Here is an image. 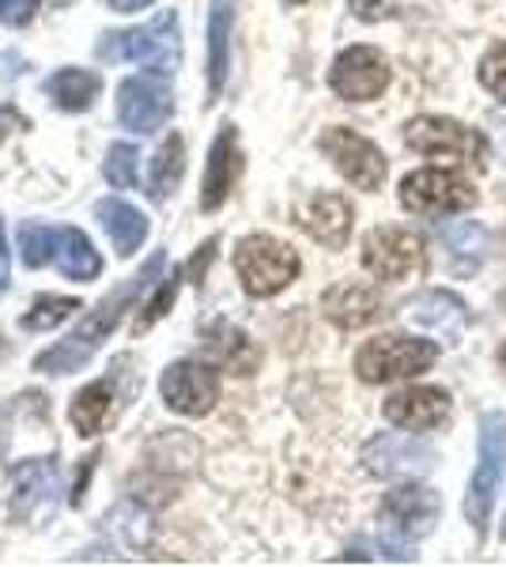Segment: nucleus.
<instances>
[{
	"label": "nucleus",
	"instance_id": "obj_1",
	"mask_svg": "<svg viewBox=\"0 0 506 567\" xmlns=\"http://www.w3.org/2000/svg\"><path fill=\"white\" fill-rule=\"evenodd\" d=\"M167 265V254H155V258H148V265H144L141 272H136L133 280L122 284V288L114 291V296L106 299V303H99L91 315L80 322V329L72 337H64L61 344H53L50 352H42L39 360H34V368L45 371V374H69V371H80L84 363L95 355L99 341H106L110 333H114V326L122 322V315L128 307L141 299V291L152 288V280L159 277V269Z\"/></svg>",
	"mask_w": 506,
	"mask_h": 567
},
{
	"label": "nucleus",
	"instance_id": "obj_2",
	"mask_svg": "<svg viewBox=\"0 0 506 567\" xmlns=\"http://www.w3.org/2000/svg\"><path fill=\"white\" fill-rule=\"evenodd\" d=\"M99 58L103 61H133V65L155 72V76H171L182 65V31L178 16L159 12L152 23L133 27V31H114L99 42Z\"/></svg>",
	"mask_w": 506,
	"mask_h": 567
},
{
	"label": "nucleus",
	"instance_id": "obj_3",
	"mask_svg": "<svg viewBox=\"0 0 506 567\" xmlns=\"http://www.w3.org/2000/svg\"><path fill=\"white\" fill-rule=\"evenodd\" d=\"M503 473H506V416L484 413L481 443H476V470L465 496V518L476 534H484L487 523H492L495 499H499L503 488Z\"/></svg>",
	"mask_w": 506,
	"mask_h": 567
},
{
	"label": "nucleus",
	"instance_id": "obj_4",
	"mask_svg": "<svg viewBox=\"0 0 506 567\" xmlns=\"http://www.w3.org/2000/svg\"><path fill=\"white\" fill-rule=\"evenodd\" d=\"M438 360L435 341H420V337H374L366 341L355 355V374L371 386L379 382H397V379H416V374L431 371Z\"/></svg>",
	"mask_w": 506,
	"mask_h": 567
},
{
	"label": "nucleus",
	"instance_id": "obj_5",
	"mask_svg": "<svg viewBox=\"0 0 506 567\" xmlns=\"http://www.w3.org/2000/svg\"><path fill=\"white\" fill-rule=\"evenodd\" d=\"M235 272L250 296L269 299L299 277V254L272 235H246L235 250Z\"/></svg>",
	"mask_w": 506,
	"mask_h": 567
},
{
	"label": "nucleus",
	"instance_id": "obj_6",
	"mask_svg": "<svg viewBox=\"0 0 506 567\" xmlns=\"http://www.w3.org/2000/svg\"><path fill=\"white\" fill-rule=\"evenodd\" d=\"M404 144L420 155H446L457 159L462 167H487V141L481 130H468V125L454 122V117H435L423 114L416 122L404 125Z\"/></svg>",
	"mask_w": 506,
	"mask_h": 567
},
{
	"label": "nucleus",
	"instance_id": "obj_7",
	"mask_svg": "<svg viewBox=\"0 0 506 567\" xmlns=\"http://www.w3.org/2000/svg\"><path fill=\"white\" fill-rule=\"evenodd\" d=\"M401 205L416 216H454L476 205V189L457 171H416L401 182Z\"/></svg>",
	"mask_w": 506,
	"mask_h": 567
},
{
	"label": "nucleus",
	"instance_id": "obj_8",
	"mask_svg": "<svg viewBox=\"0 0 506 567\" xmlns=\"http://www.w3.org/2000/svg\"><path fill=\"white\" fill-rule=\"evenodd\" d=\"M438 515H443V503H438L431 488H423V484H401V488L385 492L379 507L382 529L397 545H416L420 537H427L435 529Z\"/></svg>",
	"mask_w": 506,
	"mask_h": 567
},
{
	"label": "nucleus",
	"instance_id": "obj_9",
	"mask_svg": "<svg viewBox=\"0 0 506 567\" xmlns=\"http://www.w3.org/2000/svg\"><path fill=\"white\" fill-rule=\"evenodd\" d=\"M318 148L333 159V167L352 182L355 189H366V194H374V189H382L385 182V155L374 148L366 136H359L352 130H344V125H333V130L321 133Z\"/></svg>",
	"mask_w": 506,
	"mask_h": 567
},
{
	"label": "nucleus",
	"instance_id": "obj_10",
	"mask_svg": "<svg viewBox=\"0 0 506 567\" xmlns=\"http://www.w3.org/2000/svg\"><path fill=\"white\" fill-rule=\"evenodd\" d=\"M159 393H163V401H167L171 413L205 416L216 409V401H219V374H216V368H208V363L178 360L163 371Z\"/></svg>",
	"mask_w": 506,
	"mask_h": 567
},
{
	"label": "nucleus",
	"instance_id": "obj_11",
	"mask_svg": "<svg viewBox=\"0 0 506 567\" xmlns=\"http://www.w3.org/2000/svg\"><path fill=\"white\" fill-rule=\"evenodd\" d=\"M363 269L379 280H409L423 269V243L404 227H374L363 239Z\"/></svg>",
	"mask_w": 506,
	"mask_h": 567
},
{
	"label": "nucleus",
	"instance_id": "obj_12",
	"mask_svg": "<svg viewBox=\"0 0 506 567\" xmlns=\"http://www.w3.org/2000/svg\"><path fill=\"white\" fill-rule=\"evenodd\" d=\"M329 87L348 103H371L390 87V65L374 45H352L329 69Z\"/></svg>",
	"mask_w": 506,
	"mask_h": 567
},
{
	"label": "nucleus",
	"instance_id": "obj_13",
	"mask_svg": "<svg viewBox=\"0 0 506 567\" xmlns=\"http://www.w3.org/2000/svg\"><path fill=\"white\" fill-rule=\"evenodd\" d=\"M438 462L435 446L412 435H379L363 446V465L374 477H423Z\"/></svg>",
	"mask_w": 506,
	"mask_h": 567
},
{
	"label": "nucleus",
	"instance_id": "obj_14",
	"mask_svg": "<svg viewBox=\"0 0 506 567\" xmlns=\"http://www.w3.org/2000/svg\"><path fill=\"white\" fill-rule=\"evenodd\" d=\"M58 465L50 458H31L20 462L12 470V511L23 523L39 526L42 518L53 515V503H58Z\"/></svg>",
	"mask_w": 506,
	"mask_h": 567
},
{
	"label": "nucleus",
	"instance_id": "obj_15",
	"mask_svg": "<svg viewBox=\"0 0 506 567\" xmlns=\"http://www.w3.org/2000/svg\"><path fill=\"white\" fill-rule=\"evenodd\" d=\"M174 99L155 76H133L117 87V117L133 133H155L171 117Z\"/></svg>",
	"mask_w": 506,
	"mask_h": 567
},
{
	"label": "nucleus",
	"instance_id": "obj_16",
	"mask_svg": "<svg viewBox=\"0 0 506 567\" xmlns=\"http://www.w3.org/2000/svg\"><path fill=\"white\" fill-rule=\"evenodd\" d=\"M382 413L393 427H401V432H431V427L446 424L450 393L438 386H409V390L390 393Z\"/></svg>",
	"mask_w": 506,
	"mask_h": 567
},
{
	"label": "nucleus",
	"instance_id": "obj_17",
	"mask_svg": "<svg viewBox=\"0 0 506 567\" xmlns=\"http://www.w3.org/2000/svg\"><path fill=\"white\" fill-rule=\"evenodd\" d=\"M321 315L337 329H363L385 315V299L371 284L344 280V284H333V288L321 296Z\"/></svg>",
	"mask_w": 506,
	"mask_h": 567
},
{
	"label": "nucleus",
	"instance_id": "obj_18",
	"mask_svg": "<svg viewBox=\"0 0 506 567\" xmlns=\"http://www.w3.org/2000/svg\"><path fill=\"white\" fill-rule=\"evenodd\" d=\"M296 219L310 239L329 246V250H340L352 235V205L340 194H314L310 200H302L296 208Z\"/></svg>",
	"mask_w": 506,
	"mask_h": 567
},
{
	"label": "nucleus",
	"instance_id": "obj_19",
	"mask_svg": "<svg viewBox=\"0 0 506 567\" xmlns=\"http://www.w3.org/2000/svg\"><path fill=\"white\" fill-rule=\"evenodd\" d=\"M409 322H416L420 329H431L443 344H462L465 329H468V307L454 291H423L420 299L409 303Z\"/></svg>",
	"mask_w": 506,
	"mask_h": 567
},
{
	"label": "nucleus",
	"instance_id": "obj_20",
	"mask_svg": "<svg viewBox=\"0 0 506 567\" xmlns=\"http://www.w3.org/2000/svg\"><path fill=\"white\" fill-rule=\"evenodd\" d=\"M238 163H242L238 159V133H235V125H224L216 141H211L205 186H200V208H205V213L224 208V200L231 197V186L238 178Z\"/></svg>",
	"mask_w": 506,
	"mask_h": 567
},
{
	"label": "nucleus",
	"instance_id": "obj_21",
	"mask_svg": "<svg viewBox=\"0 0 506 567\" xmlns=\"http://www.w3.org/2000/svg\"><path fill=\"white\" fill-rule=\"evenodd\" d=\"M200 341H205L208 360L231 374H254L257 363H261V352H257V344L250 341V333H242V329L231 322H211L205 333H200Z\"/></svg>",
	"mask_w": 506,
	"mask_h": 567
},
{
	"label": "nucleus",
	"instance_id": "obj_22",
	"mask_svg": "<svg viewBox=\"0 0 506 567\" xmlns=\"http://www.w3.org/2000/svg\"><path fill=\"white\" fill-rule=\"evenodd\" d=\"M99 224L114 243L117 258H133L141 250V243L148 239V216L141 208L125 205V200H103L99 205Z\"/></svg>",
	"mask_w": 506,
	"mask_h": 567
},
{
	"label": "nucleus",
	"instance_id": "obj_23",
	"mask_svg": "<svg viewBox=\"0 0 506 567\" xmlns=\"http://www.w3.org/2000/svg\"><path fill=\"white\" fill-rule=\"evenodd\" d=\"M117 405H122V401H117L114 379H99L76 393V401H72V409H69V420L80 435H99L110 420H114Z\"/></svg>",
	"mask_w": 506,
	"mask_h": 567
},
{
	"label": "nucleus",
	"instance_id": "obj_24",
	"mask_svg": "<svg viewBox=\"0 0 506 567\" xmlns=\"http://www.w3.org/2000/svg\"><path fill=\"white\" fill-rule=\"evenodd\" d=\"M231 0H211L208 16V95L216 99L227 84V65H231Z\"/></svg>",
	"mask_w": 506,
	"mask_h": 567
},
{
	"label": "nucleus",
	"instance_id": "obj_25",
	"mask_svg": "<svg viewBox=\"0 0 506 567\" xmlns=\"http://www.w3.org/2000/svg\"><path fill=\"white\" fill-rule=\"evenodd\" d=\"M99 91H103V76L87 69H61L45 80V95L61 110H72V114H80V110H87L95 103Z\"/></svg>",
	"mask_w": 506,
	"mask_h": 567
},
{
	"label": "nucleus",
	"instance_id": "obj_26",
	"mask_svg": "<svg viewBox=\"0 0 506 567\" xmlns=\"http://www.w3.org/2000/svg\"><path fill=\"white\" fill-rule=\"evenodd\" d=\"M53 261H58V269L72 280H95L99 272H103V258H99L95 246L87 243V235L76 231V227H58Z\"/></svg>",
	"mask_w": 506,
	"mask_h": 567
},
{
	"label": "nucleus",
	"instance_id": "obj_27",
	"mask_svg": "<svg viewBox=\"0 0 506 567\" xmlns=\"http://www.w3.org/2000/svg\"><path fill=\"white\" fill-rule=\"evenodd\" d=\"M438 243L446 246V254L457 272H473L484 258L487 235L481 224H473V219H457V224L438 227Z\"/></svg>",
	"mask_w": 506,
	"mask_h": 567
},
{
	"label": "nucleus",
	"instance_id": "obj_28",
	"mask_svg": "<svg viewBox=\"0 0 506 567\" xmlns=\"http://www.w3.org/2000/svg\"><path fill=\"white\" fill-rule=\"evenodd\" d=\"M182 171H186V141L178 133H171L163 141V148L155 152L152 159V175H148V197L152 200H167L182 182Z\"/></svg>",
	"mask_w": 506,
	"mask_h": 567
},
{
	"label": "nucleus",
	"instance_id": "obj_29",
	"mask_svg": "<svg viewBox=\"0 0 506 567\" xmlns=\"http://www.w3.org/2000/svg\"><path fill=\"white\" fill-rule=\"evenodd\" d=\"M80 307L84 303H80V299H69V296H42V299H34L31 310L23 315V329H31V333H45V329L69 322Z\"/></svg>",
	"mask_w": 506,
	"mask_h": 567
},
{
	"label": "nucleus",
	"instance_id": "obj_30",
	"mask_svg": "<svg viewBox=\"0 0 506 567\" xmlns=\"http://www.w3.org/2000/svg\"><path fill=\"white\" fill-rule=\"evenodd\" d=\"M53 250H58V227L27 224L20 231V258L27 269H42L45 261H53Z\"/></svg>",
	"mask_w": 506,
	"mask_h": 567
},
{
	"label": "nucleus",
	"instance_id": "obj_31",
	"mask_svg": "<svg viewBox=\"0 0 506 567\" xmlns=\"http://www.w3.org/2000/svg\"><path fill=\"white\" fill-rule=\"evenodd\" d=\"M136 148L133 144H110V152H106V182L114 189H133L136 186Z\"/></svg>",
	"mask_w": 506,
	"mask_h": 567
},
{
	"label": "nucleus",
	"instance_id": "obj_32",
	"mask_svg": "<svg viewBox=\"0 0 506 567\" xmlns=\"http://www.w3.org/2000/svg\"><path fill=\"white\" fill-rule=\"evenodd\" d=\"M481 84L506 103V42L492 45L481 61Z\"/></svg>",
	"mask_w": 506,
	"mask_h": 567
},
{
	"label": "nucleus",
	"instance_id": "obj_33",
	"mask_svg": "<svg viewBox=\"0 0 506 567\" xmlns=\"http://www.w3.org/2000/svg\"><path fill=\"white\" fill-rule=\"evenodd\" d=\"M174 296H178V277H171L167 284H163L159 291H155V299H152L148 307H144V315H141V318H136V322H133V329H136V333H144V329H152L155 322H159V318L167 315V310L174 307Z\"/></svg>",
	"mask_w": 506,
	"mask_h": 567
},
{
	"label": "nucleus",
	"instance_id": "obj_34",
	"mask_svg": "<svg viewBox=\"0 0 506 567\" xmlns=\"http://www.w3.org/2000/svg\"><path fill=\"white\" fill-rule=\"evenodd\" d=\"M39 12V0H0V23L8 27H27Z\"/></svg>",
	"mask_w": 506,
	"mask_h": 567
},
{
	"label": "nucleus",
	"instance_id": "obj_35",
	"mask_svg": "<svg viewBox=\"0 0 506 567\" xmlns=\"http://www.w3.org/2000/svg\"><path fill=\"white\" fill-rule=\"evenodd\" d=\"M352 4V16L363 23H379L385 16L397 12V0H348Z\"/></svg>",
	"mask_w": 506,
	"mask_h": 567
},
{
	"label": "nucleus",
	"instance_id": "obj_36",
	"mask_svg": "<svg viewBox=\"0 0 506 567\" xmlns=\"http://www.w3.org/2000/svg\"><path fill=\"white\" fill-rule=\"evenodd\" d=\"M211 258H216V239H208V243L197 250V258L189 261V280H193V288H200V284H205V272H208Z\"/></svg>",
	"mask_w": 506,
	"mask_h": 567
},
{
	"label": "nucleus",
	"instance_id": "obj_37",
	"mask_svg": "<svg viewBox=\"0 0 506 567\" xmlns=\"http://www.w3.org/2000/svg\"><path fill=\"white\" fill-rule=\"evenodd\" d=\"M16 125H23V117L16 114L12 106H0V144H4L8 136H12V130H16Z\"/></svg>",
	"mask_w": 506,
	"mask_h": 567
},
{
	"label": "nucleus",
	"instance_id": "obj_38",
	"mask_svg": "<svg viewBox=\"0 0 506 567\" xmlns=\"http://www.w3.org/2000/svg\"><path fill=\"white\" fill-rule=\"evenodd\" d=\"M148 4H155V0H110L114 12H136V8H148Z\"/></svg>",
	"mask_w": 506,
	"mask_h": 567
},
{
	"label": "nucleus",
	"instance_id": "obj_39",
	"mask_svg": "<svg viewBox=\"0 0 506 567\" xmlns=\"http://www.w3.org/2000/svg\"><path fill=\"white\" fill-rule=\"evenodd\" d=\"M0 261H8V235H4V219H0Z\"/></svg>",
	"mask_w": 506,
	"mask_h": 567
},
{
	"label": "nucleus",
	"instance_id": "obj_40",
	"mask_svg": "<svg viewBox=\"0 0 506 567\" xmlns=\"http://www.w3.org/2000/svg\"><path fill=\"white\" fill-rule=\"evenodd\" d=\"M8 291V269H4V261H0V296Z\"/></svg>",
	"mask_w": 506,
	"mask_h": 567
},
{
	"label": "nucleus",
	"instance_id": "obj_41",
	"mask_svg": "<svg viewBox=\"0 0 506 567\" xmlns=\"http://www.w3.org/2000/svg\"><path fill=\"white\" fill-rule=\"evenodd\" d=\"M499 368L506 371V344H503V349H499Z\"/></svg>",
	"mask_w": 506,
	"mask_h": 567
},
{
	"label": "nucleus",
	"instance_id": "obj_42",
	"mask_svg": "<svg viewBox=\"0 0 506 567\" xmlns=\"http://www.w3.org/2000/svg\"><path fill=\"white\" fill-rule=\"evenodd\" d=\"M503 310H506V291H503Z\"/></svg>",
	"mask_w": 506,
	"mask_h": 567
},
{
	"label": "nucleus",
	"instance_id": "obj_43",
	"mask_svg": "<svg viewBox=\"0 0 506 567\" xmlns=\"http://www.w3.org/2000/svg\"><path fill=\"white\" fill-rule=\"evenodd\" d=\"M296 4H299V0H296Z\"/></svg>",
	"mask_w": 506,
	"mask_h": 567
}]
</instances>
